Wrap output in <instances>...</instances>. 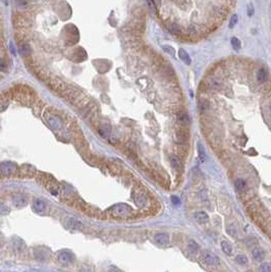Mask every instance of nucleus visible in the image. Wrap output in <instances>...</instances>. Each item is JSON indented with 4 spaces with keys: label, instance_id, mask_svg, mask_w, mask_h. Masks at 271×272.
Here are the masks:
<instances>
[{
    "label": "nucleus",
    "instance_id": "1",
    "mask_svg": "<svg viewBox=\"0 0 271 272\" xmlns=\"http://www.w3.org/2000/svg\"><path fill=\"white\" fill-rule=\"evenodd\" d=\"M203 261L207 266H211V267H216L220 264V261L217 256H215L214 254L210 252H204L203 253Z\"/></svg>",
    "mask_w": 271,
    "mask_h": 272
},
{
    "label": "nucleus",
    "instance_id": "2",
    "mask_svg": "<svg viewBox=\"0 0 271 272\" xmlns=\"http://www.w3.org/2000/svg\"><path fill=\"white\" fill-rule=\"evenodd\" d=\"M155 242H156L160 247H167L169 245V238L165 233H157L155 235Z\"/></svg>",
    "mask_w": 271,
    "mask_h": 272
},
{
    "label": "nucleus",
    "instance_id": "3",
    "mask_svg": "<svg viewBox=\"0 0 271 272\" xmlns=\"http://www.w3.org/2000/svg\"><path fill=\"white\" fill-rule=\"evenodd\" d=\"M195 219L200 224H205L209 221V215L204 211H199L195 213Z\"/></svg>",
    "mask_w": 271,
    "mask_h": 272
},
{
    "label": "nucleus",
    "instance_id": "4",
    "mask_svg": "<svg viewBox=\"0 0 271 272\" xmlns=\"http://www.w3.org/2000/svg\"><path fill=\"white\" fill-rule=\"evenodd\" d=\"M176 116H177V121H179V124L188 125L190 124V116L188 115V113H185V112L180 111L177 113Z\"/></svg>",
    "mask_w": 271,
    "mask_h": 272
},
{
    "label": "nucleus",
    "instance_id": "5",
    "mask_svg": "<svg viewBox=\"0 0 271 272\" xmlns=\"http://www.w3.org/2000/svg\"><path fill=\"white\" fill-rule=\"evenodd\" d=\"M179 58L182 59V61H184L187 65H190L191 62H192V60H191V57L190 55L188 54V52L185 51V49H179Z\"/></svg>",
    "mask_w": 271,
    "mask_h": 272
},
{
    "label": "nucleus",
    "instance_id": "6",
    "mask_svg": "<svg viewBox=\"0 0 271 272\" xmlns=\"http://www.w3.org/2000/svg\"><path fill=\"white\" fill-rule=\"evenodd\" d=\"M252 256L255 260L260 262V261H262L263 259H264V252H263L260 248H255L254 250L252 251Z\"/></svg>",
    "mask_w": 271,
    "mask_h": 272
},
{
    "label": "nucleus",
    "instance_id": "7",
    "mask_svg": "<svg viewBox=\"0 0 271 272\" xmlns=\"http://www.w3.org/2000/svg\"><path fill=\"white\" fill-rule=\"evenodd\" d=\"M176 139L179 141L180 143H185V141H188L189 139V135H188V132L185 130H179L176 132Z\"/></svg>",
    "mask_w": 271,
    "mask_h": 272
},
{
    "label": "nucleus",
    "instance_id": "8",
    "mask_svg": "<svg viewBox=\"0 0 271 272\" xmlns=\"http://www.w3.org/2000/svg\"><path fill=\"white\" fill-rule=\"evenodd\" d=\"M170 164H171L172 167L174 169H176V170H180V168H182L180 160H179V158L176 157V156H171V157H170Z\"/></svg>",
    "mask_w": 271,
    "mask_h": 272
},
{
    "label": "nucleus",
    "instance_id": "9",
    "mask_svg": "<svg viewBox=\"0 0 271 272\" xmlns=\"http://www.w3.org/2000/svg\"><path fill=\"white\" fill-rule=\"evenodd\" d=\"M19 50H20V53L23 56H28L31 53V47L29 44H27V43H24V44L20 45Z\"/></svg>",
    "mask_w": 271,
    "mask_h": 272
},
{
    "label": "nucleus",
    "instance_id": "10",
    "mask_svg": "<svg viewBox=\"0 0 271 272\" xmlns=\"http://www.w3.org/2000/svg\"><path fill=\"white\" fill-rule=\"evenodd\" d=\"M234 186H236V190H239V191H245L247 188V183H246V181H244L242 178H239L236 181Z\"/></svg>",
    "mask_w": 271,
    "mask_h": 272
},
{
    "label": "nucleus",
    "instance_id": "11",
    "mask_svg": "<svg viewBox=\"0 0 271 272\" xmlns=\"http://www.w3.org/2000/svg\"><path fill=\"white\" fill-rule=\"evenodd\" d=\"M257 79L260 82V83H264L265 81L267 79V73L265 69H259L257 73Z\"/></svg>",
    "mask_w": 271,
    "mask_h": 272
},
{
    "label": "nucleus",
    "instance_id": "12",
    "mask_svg": "<svg viewBox=\"0 0 271 272\" xmlns=\"http://www.w3.org/2000/svg\"><path fill=\"white\" fill-rule=\"evenodd\" d=\"M221 249H222V251L226 254V255H231L232 247H231V245L229 243L225 242V241H223V242L221 243Z\"/></svg>",
    "mask_w": 271,
    "mask_h": 272
},
{
    "label": "nucleus",
    "instance_id": "13",
    "mask_svg": "<svg viewBox=\"0 0 271 272\" xmlns=\"http://www.w3.org/2000/svg\"><path fill=\"white\" fill-rule=\"evenodd\" d=\"M230 42H231V46H232V48H233L234 50L236 51H239V49H241V47H242V44H241V41H239L237 38H236V37H232L231 38V40H230Z\"/></svg>",
    "mask_w": 271,
    "mask_h": 272
},
{
    "label": "nucleus",
    "instance_id": "14",
    "mask_svg": "<svg viewBox=\"0 0 271 272\" xmlns=\"http://www.w3.org/2000/svg\"><path fill=\"white\" fill-rule=\"evenodd\" d=\"M198 152H199V157H200L201 161L204 162V161L206 160V153H205V150H204L203 145L201 143L198 144Z\"/></svg>",
    "mask_w": 271,
    "mask_h": 272
},
{
    "label": "nucleus",
    "instance_id": "15",
    "mask_svg": "<svg viewBox=\"0 0 271 272\" xmlns=\"http://www.w3.org/2000/svg\"><path fill=\"white\" fill-rule=\"evenodd\" d=\"M236 261L242 266H245L248 264V258L244 255H237L236 257Z\"/></svg>",
    "mask_w": 271,
    "mask_h": 272
},
{
    "label": "nucleus",
    "instance_id": "16",
    "mask_svg": "<svg viewBox=\"0 0 271 272\" xmlns=\"http://www.w3.org/2000/svg\"><path fill=\"white\" fill-rule=\"evenodd\" d=\"M68 224L71 225L73 229H76V228H77V229H81V228H82L81 222L77 221V220H74V219H69L68 220Z\"/></svg>",
    "mask_w": 271,
    "mask_h": 272
},
{
    "label": "nucleus",
    "instance_id": "17",
    "mask_svg": "<svg viewBox=\"0 0 271 272\" xmlns=\"http://www.w3.org/2000/svg\"><path fill=\"white\" fill-rule=\"evenodd\" d=\"M260 272H271V264L270 263H263L259 267Z\"/></svg>",
    "mask_w": 271,
    "mask_h": 272
},
{
    "label": "nucleus",
    "instance_id": "18",
    "mask_svg": "<svg viewBox=\"0 0 271 272\" xmlns=\"http://www.w3.org/2000/svg\"><path fill=\"white\" fill-rule=\"evenodd\" d=\"M162 48H163V50L165 52H167L168 54H170L171 56H174L175 54V51L173 48L171 47V46H168V45H165V46H162Z\"/></svg>",
    "mask_w": 271,
    "mask_h": 272
},
{
    "label": "nucleus",
    "instance_id": "19",
    "mask_svg": "<svg viewBox=\"0 0 271 272\" xmlns=\"http://www.w3.org/2000/svg\"><path fill=\"white\" fill-rule=\"evenodd\" d=\"M237 22H239V19H237V15L236 14H233L232 16L230 17V20H229V28H233L234 25L237 24Z\"/></svg>",
    "mask_w": 271,
    "mask_h": 272
},
{
    "label": "nucleus",
    "instance_id": "20",
    "mask_svg": "<svg viewBox=\"0 0 271 272\" xmlns=\"http://www.w3.org/2000/svg\"><path fill=\"white\" fill-rule=\"evenodd\" d=\"M189 248H190V251H192L193 253H196L198 251V249H199V246L195 242H194V241H191L190 245H189Z\"/></svg>",
    "mask_w": 271,
    "mask_h": 272
},
{
    "label": "nucleus",
    "instance_id": "21",
    "mask_svg": "<svg viewBox=\"0 0 271 272\" xmlns=\"http://www.w3.org/2000/svg\"><path fill=\"white\" fill-rule=\"evenodd\" d=\"M17 1V6L20 7V8H24V6H27V1L26 0H15Z\"/></svg>",
    "mask_w": 271,
    "mask_h": 272
},
{
    "label": "nucleus",
    "instance_id": "22",
    "mask_svg": "<svg viewBox=\"0 0 271 272\" xmlns=\"http://www.w3.org/2000/svg\"><path fill=\"white\" fill-rule=\"evenodd\" d=\"M6 63L4 62L3 60L0 59V71H5L6 70Z\"/></svg>",
    "mask_w": 271,
    "mask_h": 272
},
{
    "label": "nucleus",
    "instance_id": "23",
    "mask_svg": "<svg viewBox=\"0 0 271 272\" xmlns=\"http://www.w3.org/2000/svg\"><path fill=\"white\" fill-rule=\"evenodd\" d=\"M9 49H10V52H11V54L12 55H15V48H14V43L10 41L9 42Z\"/></svg>",
    "mask_w": 271,
    "mask_h": 272
},
{
    "label": "nucleus",
    "instance_id": "24",
    "mask_svg": "<svg viewBox=\"0 0 271 272\" xmlns=\"http://www.w3.org/2000/svg\"><path fill=\"white\" fill-rule=\"evenodd\" d=\"M171 201H172V203H173L174 205H179V202H180V201H179V199L177 198L176 196H172V197H171Z\"/></svg>",
    "mask_w": 271,
    "mask_h": 272
},
{
    "label": "nucleus",
    "instance_id": "25",
    "mask_svg": "<svg viewBox=\"0 0 271 272\" xmlns=\"http://www.w3.org/2000/svg\"><path fill=\"white\" fill-rule=\"evenodd\" d=\"M252 14H253V7H252V5H250L249 6V15L251 16Z\"/></svg>",
    "mask_w": 271,
    "mask_h": 272
},
{
    "label": "nucleus",
    "instance_id": "26",
    "mask_svg": "<svg viewBox=\"0 0 271 272\" xmlns=\"http://www.w3.org/2000/svg\"><path fill=\"white\" fill-rule=\"evenodd\" d=\"M1 1H3L5 4H7V3H8V2H7V1H6V0H1Z\"/></svg>",
    "mask_w": 271,
    "mask_h": 272
}]
</instances>
